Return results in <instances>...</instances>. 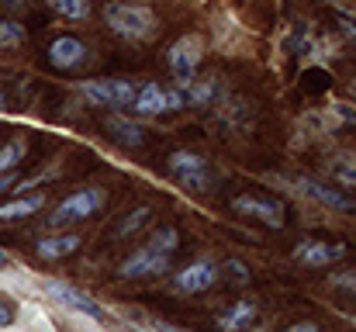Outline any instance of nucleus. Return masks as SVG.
<instances>
[{
    "label": "nucleus",
    "instance_id": "obj_1",
    "mask_svg": "<svg viewBox=\"0 0 356 332\" xmlns=\"http://www.w3.org/2000/svg\"><path fill=\"white\" fill-rule=\"evenodd\" d=\"M104 21L118 38H128V42H149L159 31L156 14L149 7H142V3H118L115 0V3L104 7Z\"/></svg>",
    "mask_w": 356,
    "mask_h": 332
},
{
    "label": "nucleus",
    "instance_id": "obj_2",
    "mask_svg": "<svg viewBox=\"0 0 356 332\" xmlns=\"http://www.w3.org/2000/svg\"><path fill=\"white\" fill-rule=\"evenodd\" d=\"M201 56H204V38H201V35H184V38H177V42L170 45L166 63H170V73L177 77V87H180V90L194 80V73H197V66H201Z\"/></svg>",
    "mask_w": 356,
    "mask_h": 332
},
{
    "label": "nucleus",
    "instance_id": "obj_3",
    "mask_svg": "<svg viewBox=\"0 0 356 332\" xmlns=\"http://www.w3.org/2000/svg\"><path fill=\"white\" fill-rule=\"evenodd\" d=\"M170 173H173L187 191H194V194L208 191V163H204V156H197V152L177 149V152L170 156Z\"/></svg>",
    "mask_w": 356,
    "mask_h": 332
},
{
    "label": "nucleus",
    "instance_id": "obj_4",
    "mask_svg": "<svg viewBox=\"0 0 356 332\" xmlns=\"http://www.w3.org/2000/svg\"><path fill=\"white\" fill-rule=\"evenodd\" d=\"M101 208H104V191H97V187H90V191H76V194H70V198L52 212V225L83 221V219H90L94 212H101Z\"/></svg>",
    "mask_w": 356,
    "mask_h": 332
},
{
    "label": "nucleus",
    "instance_id": "obj_5",
    "mask_svg": "<svg viewBox=\"0 0 356 332\" xmlns=\"http://www.w3.org/2000/svg\"><path fill=\"white\" fill-rule=\"evenodd\" d=\"M45 294H49L56 305H63V308H70V312H76V315H83V319H90V322H104V308H101L90 294H83V291H76V287H70V284L52 280V284H45Z\"/></svg>",
    "mask_w": 356,
    "mask_h": 332
},
{
    "label": "nucleus",
    "instance_id": "obj_6",
    "mask_svg": "<svg viewBox=\"0 0 356 332\" xmlns=\"http://www.w3.org/2000/svg\"><path fill=\"white\" fill-rule=\"evenodd\" d=\"M291 187L301 191L305 198H312L315 205L329 208V212H343V215H353L356 212V205L350 201V194H339V191H332V187H325V184H318V180L298 177V180H291Z\"/></svg>",
    "mask_w": 356,
    "mask_h": 332
},
{
    "label": "nucleus",
    "instance_id": "obj_7",
    "mask_svg": "<svg viewBox=\"0 0 356 332\" xmlns=\"http://www.w3.org/2000/svg\"><path fill=\"white\" fill-rule=\"evenodd\" d=\"M166 270H170V256L156 253L152 246H142L118 267V277H159Z\"/></svg>",
    "mask_w": 356,
    "mask_h": 332
},
{
    "label": "nucleus",
    "instance_id": "obj_8",
    "mask_svg": "<svg viewBox=\"0 0 356 332\" xmlns=\"http://www.w3.org/2000/svg\"><path fill=\"white\" fill-rule=\"evenodd\" d=\"M215 280H218V267L208 263V260H197V263L184 267V270L173 277L170 287H173L177 294H201V291H208Z\"/></svg>",
    "mask_w": 356,
    "mask_h": 332
},
{
    "label": "nucleus",
    "instance_id": "obj_9",
    "mask_svg": "<svg viewBox=\"0 0 356 332\" xmlns=\"http://www.w3.org/2000/svg\"><path fill=\"white\" fill-rule=\"evenodd\" d=\"M232 208H236L238 215L266 221L270 228H284V205L273 201V198H236Z\"/></svg>",
    "mask_w": 356,
    "mask_h": 332
},
{
    "label": "nucleus",
    "instance_id": "obj_10",
    "mask_svg": "<svg viewBox=\"0 0 356 332\" xmlns=\"http://www.w3.org/2000/svg\"><path fill=\"white\" fill-rule=\"evenodd\" d=\"M49 63L56 70H80L87 63V45L80 38H73V35H63V38H56L49 45Z\"/></svg>",
    "mask_w": 356,
    "mask_h": 332
},
{
    "label": "nucleus",
    "instance_id": "obj_11",
    "mask_svg": "<svg viewBox=\"0 0 356 332\" xmlns=\"http://www.w3.org/2000/svg\"><path fill=\"white\" fill-rule=\"evenodd\" d=\"M346 256V246L343 242H301L298 249H294V260L301 263V267H329V263H336V260H343Z\"/></svg>",
    "mask_w": 356,
    "mask_h": 332
},
{
    "label": "nucleus",
    "instance_id": "obj_12",
    "mask_svg": "<svg viewBox=\"0 0 356 332\" xmlns=\"http://www.w3.org/2000/svg\"><path fill=\"white\" fill-rule=\"evenodd\" d=\"M131 111L142 114V118H152V114L170 111L166 108V90H163L159 84H142L138 94H135V101H131Z\"/></svg>",
    "mask_w": 356,
    "mask_h": 332
},
{
    "label": "nucleus",
    "instance_id": "obj_13",
    "mask_svg": "<svg viewBox=\"0 0 356 332\" xmlns=\"http://www.w3.org/2000/svg\"><path fill=\"white\" fill-rule=\"evenodd\" d=\"M218 94H222V80H218V77H194V80L184 87L187 104H211Z\"/></svg>",
    "mask_w": 356,
    "mask_h": 332
},
{
    "label": "nucleus",
    "instance_id": "obj_14",
    "mask_svg": "<svg viewBox=\"0 0 356 332\" xmlns=\"http://www.w3.org/2000/svg\"><path fill=\"white\" fill-rule=\"evenodd\" d=\"M80 94H83V101L94 104V108H115L111 80H83V84H80Z\"/></svg>",
    "mask_w": 356,
    "mask_h": 332
},
{
    "label": "nucleus",
    "instance_id": "obj_15",
    "mask_svg": "<svg viewBox=\"0 0 356 332\" xmlns=\"http://www.w3.org/2000/svg\"><path fill=\"white\" fill-rule=\"evenodd\" d=\"M45 205V194H31V198H14L10 205H0V221H14V219H28Z\"/></svg>",
    "mask_w": 356,
    "mask_h": 332
},
{
    "label": "nucleus",
    "instance_id": "obj_16",
    "mask_svg": "<svg viewBox=\"0 0 356 332\" xmlns=\"http://www.w3.org/2000/svg\"><path fill=\"white\" fill-rule=\"evenodd\" d=\"M73 249H80V239L76 235H52V239H42L38 242V256L42 260H59V256H66Z\"/></svg>",
    "mask_w": 356,
    "mask_h": 332
},
{
    "label": "nucleus",
    "instance_id": "obj_17",
    "mask_svg": "<svg viewBox=\"0 0 356 332\" xmlns=\"http://www.w3.org/2000/svg\"><path fill=\"white\" fill-rule=\"evenodd\" d=\"M329 173L343 184V187H353L356 191V152H339L329 159Z\"/></svg>",
    "mask_w": 356,
    "mask_h": 332
},
{
    "label": "nucleus",
    "instance_id": "obj_18",
    "mask_svg": "<svg viewBox=\"0 0 356 332\" xmlns=\"http://www.w3.org/2000/svg\"><path fill=\"white\" fill-rule=\"evenodd\" d=\"M108 132L118 139L121 145H142V139H145V128L135 125V121H128V118H111L108 121Z\"/></svg>",
    "mask_w": 356,
    "mask_h": 332
},
{
    "label": "nucleus",
    "instance_id": "obj_19",
    "mask_svg": "<svg viewBox=\"0 0 356 332\" xmlns=\"http://www.w3.org/2000/svg\"><path fill=\"white\" fill-rule=\"evenodd\" d=\"M256 319V305L252 301H238V305H232V312H225L222 319H218V326L222 329H242V326H249Z\"/></svg>",
    "mask_w": 356,
    "mask_h": 332
},
{
    "label": "nucleus",
    "instance_id": "obj_20",
    "mask_svg": "<svg viewBox=\"0 0 356 332\" xmlns=\"http://www.w3.org/2000/svg\"><path fill=\"white\" fill-rule=\"evenodd\" d=\"M49 7H52L59 17H66V21H83V17H90V0H49Z\"/></svg>",
    "mask_w": 356,
    "mask_h": 332
},
{
    "label": "nucleus",
    "instance_id": "obj_21",
    "mask_svg": "<svg viewBox=\"0 0 356 332\" xmlns=\"http://www.w3.org/2000/svg\"><path fill=\"white\" fill-rule=\"evenodd\" d=\"M149 246H152L156 253H166V256H173V249L180 246V235H177V228H170V225H163V228H156V232H152V239H149Z\"/></svg>",
    "mask_w": 356,
    "mask_h": 332
},
{
    "label": "nucleus",
    "instance_id": "obj_22",
    "mask_svg": "<svg viewBox=\"0 0 356 332\" xmlns=\"http://www.w3.org/2000/svg\"><path fill=\"white\" fill-rule=\"evenodd\" d=\"M21 159H24V142L21 139H10V142L0 145V173H10Z\"/></svg>",
    "mask_w": 356,
    "mask_h": 332
},
{
    "label": "nucleus",
    "instance_id": "obj_23",
    "mask_svg": "<svg viewBox=\"0 0 356 332\" xmlns=\"http://www.w3.org/2000/svg\"><path fill=\"white\" fill-rule=\"evenodd\" d=\"M24 42V24L21 21H0V49H17Z\"/></svg>",
    "mask_w": 356,
    "mask_h": 332
},
{
    "label": "nucleus",
    "instance_id": "obj_24",
    "mask_svg": "<svg viewBox=\"0 0 356 332\" xmlns=\"http://www.w3.org/2000/svg\"><path fill=\"white\" fill-rule=\"evenodd\" d=\"M111 90H115V108H131V101L138 94V87L128 80H111Z\"/></svg>",
    "mask_w": 356,
    "mask_h": 332
},
{
    "label": "nucleus",
    "instance_id": "obj_25",
    "mask_svg": "<svg viewBox=\"0 0 356 332\" xmlns=\"http://www.w3.org/2000/svg\"><path fill=\"white\" fill-rule=\"evenodd\" d=\"M149 215H152L149 208H135L131 215H124V219H121V225H118V235H131V232H138V228L145 225V219H149Z\"/></svg>",
    "mask_w": 356,
    "mask_h": 332
},
{
    "label": "nucleus",
    "instance_id": "obj_26",
    "mask_svg": "<svg viewBox=\"0 0 356 332\" xmlns=\"http://www.w3.org/2000/svg\"><path fill=\"white\" fill-rule=\"evenodd\" d=\"M225 274H229L232 284H245V280H249V270H245V263H238V260H229V263H225Z\"/></svg>",
    "mask_w": 356,
    "mask_h": 332
},
{
    "label": "nucleus",
    "instance_id": "obj_27",
    "mask_svg": "<svg viewBox=\"0 0 356 332\" xmlns=\"http://www.w3.org/2000/svg\"><path fill=\"white\" fill-rule=\"evenodd\" d=\"M336 17H339V24H343V31L350 35L356 42V14L353 10H343V7H336Z\"/></svg>",
    "mask_w": 356,
    "mask_h": 332
},
{
    "label": "nucleus",
    "instance_id": "obj_28",
    "mask_svg": "<svg viewBox=\"0 0 356 332\" xmlns=\"http://www.w3.org/2000/svg\"><path fill=\"white\" fill-rule=\"evenodd\" d=\"M14 319H17V315H14V308H10V301H3V298H0V329H7V326H14Z\"/></svg>",
    "mask_w": 356,
    "mask_h": 332
},
{
    "label": "nucleus",
    "instance_id": "obj_29",
    "mask_svg": "<svg viewBox=\"0 0 356 332\" xmlns=\"http://www.w3.org/2000/svg\"><path fill=\"white\" fill-rule=\"evenodd\" d=\"M332 284H336V287H343V291H353V294H356V274H336V277H332Z\"/></svg>",
    "mask_w": 356,
    "mask_h": 332
},
{
    "label": "nucleus",
    "instance_id": "obj_30",
    "mask_svg": "<svg viewBox=\"0 0 356 332\" xmlns=\"http://www.w3.org/2000/svg\"><path fill=\"white\" fill-rule=\"evenodd\" d=\"M332 111H336V118H343V121H353V125H356V111L353 108H346V104H336Z\"/></svg>",
    "mask_w": 356,
    "mask_h": 332
},
{
    "label": "nucleus",
    "instance_id": "obj_31",
    "mask_svg": "<svg viewBox=\"0 0 356 332\" xmlns=\"http://www.w3.org/2000/svg\"><path fill=\"white\" fill-rule=\"evenodd\" d=\"M291 332H318L315 322H298V326H291Z\"/></svg>",
    "mask_w": 356,
    "mask_h": 332
},
{
    "label": "nucleus",
    "instance_id": "obj_32",
    "mask_svg": "<svg viewBox=\"0 0 356 332\" xmlns=\"http://www.w3.org/2000/svg\"><path fill=\"white\" fill-rule=\"evenodd\" d=\"M10 187H14V177H10V173H0V194L10 191Z\"/></svg>",
    "mask_w": 356,
    "mask_h": 332
},
{
    "label": "nucleus",
    "instance_id": "obj_33",
    "mask_svg": "<svg viewBox=\"0 0 356 332\" xmlns=\"http://www.w3.org/2000/svg\"><path fill=\"white\" fill-rule=\"evenodd\" d=\"M3 7H24V0H3Z\"/></svg>",
    "mask_w": 356,
    "mask_h": 332
},
{
    "label": "nucleus",
    "instance_id": "obj_34",
    "mask_svg": "<svg viewBox=\"0 0 356 332\" xmlns=\"http://www.w3.org/2000/svg\"><path fill=\"white\" fill-rule=\"evenodd\" d=\"M3 263H7V256H3V249H0V267H3Z\"/></svg>",
    "mask_w": 356,
    "mask_h": 332
},
{
    "label": "nucleus",
    "instance_id": "obj_35",
    "mask_svg": "<svg viewBox=\"0 0 356 332\" xmlns=\"http://www.w3.org/2000/svg\"><path fill=\"white\" fill-rule=\"evenodd\" d=\"M0 111H3V94H0Z\"/></svg>",
    "mask_w": 356,
    "mask_h": 332
}]
</instances>
